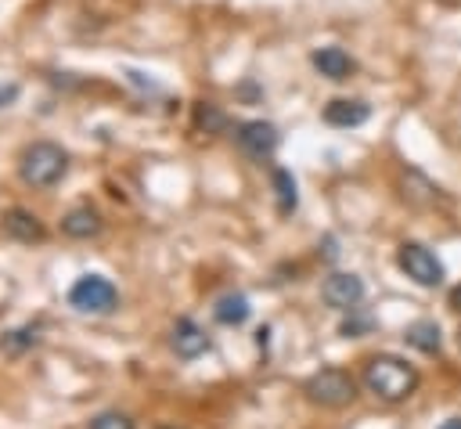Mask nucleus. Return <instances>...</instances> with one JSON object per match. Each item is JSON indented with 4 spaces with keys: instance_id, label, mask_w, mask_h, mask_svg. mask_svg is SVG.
Returning a JSON list of instances; mask_svg holds the SVG:
<instances>
[{
    "instance_id": "nucleus-3",
    "label": "nucleus",
    "mask_w": 461,
    "mask_h": 429,
    "mask_svg": "<svg viewBox=\"0 0 461 429\" xmlns=\"http://www.w3.org/2000/svg\"><path fill=\"white\" fill-rule=\"evenodd\" d=\"M303 393L321 407H346L357 400V379L342 368H321L303 382Z\"/></svg>"
},
{
    "instance_id": "nucleus-17",
    "label": "nucleus",
    "mask_w": 461,
    "mask_h": 429,
    "mask_svg": "<svg viewBox=\"0 0 461 429\" xmlns=\"http://www.w3.org/2000/svg\"><path fill=\"white\" fill-rule=\"evenodd\" d=\"M86 429H133V418L122 415V411H101V415L90 418Z\"/></svg>"
},
{
    "instance_id": "nucleus-4",
    "label": "nucleus",
    "mask_w": 461,
    "mask_h": 429,
    "mask_svg": "<svg viewBox=\"0 0 461 429\" xmlns=\"http://www.w3.org/2000/svg\"><path fill=\"white\" fill-rule=\"evenodd\" d=\"M396 267H400L414 285H421V288H436V285H443V278H447L443 260H439L429 245H421V242H403V245L396 249Z\"/></svg>"
},
{
    "instance_id": "nucleus-9",
    "label": "nucleus",
    "mask_w": 461,
    "mask_h": 429,
    "mask_svg": "<svg viewBox=\"0 0 461 429\" xmlns=\"http://www.w3.org/2000/svg\"><path fill=\"white\" fill-rule=\"evenodd\" d=\"M367 115H371V108L360 97H335V101L324 105V123L328 126H346L349 130V126L367 123Z\"/></svg>"
},
{
    "instance_id": "nucleus-22",
    "label": "nucleus",
    "mask_w": 461,
    "mask_h": 429,
    "mask_svg": "<svg viewBox=\"0 0 461 429\" xmlns=\"http://www.w3.org/2000/svg\"><path fill=\"white\" fill-rule=\"evenodd\" d=\"M457 350H461V332H457Z\"/></svg>"
},
{
    "instance_id": "nucleus-10",
    "label": "nucleus",
    "mask_w": 461,
    "mask_h": 429,
    "mask_svg": "<svg viewBox=\"0 0 461 429\" xmlns=\"http://www.w3.org/2000/svg\"><path fill=\"white\" fill-rule=\"evenodd\" d=\"M313 68L321 72V76H328V79H349V72L357 68V61L342 50V47H321V50H313Z\"/></svg>"
},
{
    "instance_id": "nucleus-14",
    "label": "nucleus",
    "mask_w": 461,
    "mask_h": 429,
    "mask_svg": "<svg viewBox=\"0 0 461 429\" xmlns=\"http://www.w3.org/2000/svg\"><path fill=\"white\" fill-rule=\"evenodd\" d=\"M61 231L68 234V238H94L97 231H101V216L94 213V209H72L65 220H61Z\"/></svg>"
},
{
    "instance_id": "nucleus-15",
    "label": "nucleus",
    "mask_w": 461,
    "mask_h": 429,
    "mask_svg": "<svg viewBox=\"0 0 461 429\" xmlns=\"http://www.w3.org/2000/svg\"><path fill=\"white\" fill-rule=\"evenodd\" d=\"M274 195H277V213L281 216H288V213H295V205H299V195H295V177L288 173V169H274Z\"/></svg>"
},
{
    "instance_id": "nucleus-19",
    "label": "nucleus",
    "mask_w": 461,
    "mask_h": 429,
    "mask_svg": "<svg viewBox=\"0 0 461 429\" xmlns=\"http://www.w3.org/2000/svg\"><path fill=\"white\" fill-rule=\"evenodd\" d=\"M14 97H18V87H14V83L0 87V105H7V101H14Z\"/></svg>"
},
{
    "instance_id": "nucleus-6",
    "label": "nucleus",
    "mask_w": 461,
    "mask_h": 429,
    "mask_svg": "<svg viewBox=\"0 0 461 429\" xmlns=\"http://www.w3.org/2000/svg\"><path fill=\"white\" fill-rule=\"evenodd\" d=\"M364 278L360 274H349V270H335V274H328L324 278V285H321V296H324V303L331 306V310H357L360 306V299H364Z\"/></svg>"
},
{
    "instance_id": "nucleus-11",
    "label": "nucleus",
    "mask_w": 461,
    "mask_h": 429,
    "mask_svg": "<svg viewBox=\"0 0 461 429\" xmlns=\"http://www.w3.org/2000/svg\"><path fill=\"white\" fill-rule=\"evenodd\" d=\"M403 339H407V346H414V350H421V353H439V350H443L439 324H436V321H429V317L411 321V324L403 328Z\"/></svg>"
},
{
    "instance_id": "nucleus-7",
    "label": "nucleus",
    "mask_w": 461,
    "mask_h": 429,
    "mask_svg": "<svg viewBox=\"0 0 461 429\" xmlns=\"http://www.w3.org/2000/svg\"><path fill=\"white\" fill-rule=\"evenodd\" d=\"M238 148L245 151V155H252V159H270L274 155V148H277V126L274 123H267V119H249V123H241L238 126Z\"/></svg>"
},
{
    "instance_id": "nucleus-12",
    "label": "nucleus",
    "mask_w": 461,
    "mask_h": 429,
    "mask_svg": "<svg viewBox=\"0 0 461 429\" xmlns=\"http://www.w3.org/2000/svg\"><path fill=\"white\" fill-rule=\"evenodd\" d=\"M249 314H252V306H249V299H245L241 292H227V296H220L216 306H212V317H216L220 324H227V328L245 324Z\"/></svg>"
},
{
    "instance_id": "nucleus-20",
    "label": "nucleus",
    "mask_w": 461,
    "mask_h": 429,
    "mask_svg": "<svg viewBox=\"0 0 461 429\" xmlns=\"http://www.w3.org/2000/svg\"><path fill=\"white\" fill-rule=\"evenodd\" d=\"M450 310H457V314H461V285H454V288H450Z\"/></svg>"
},
{
    "instance_id": "nucleus-16",
    "label": "nucleus",
    "mask_w": 461,
    "mask_h": 429,
    "mask_svg": "<svg viewBox=\"0 0 461 429\" xmlns=\"http://www.w3.org/2000/svg\"><path fill=\"white\" fill-rule=\"evenodd\" d=\"M25 346H36V328H14L0 339V350H7V353H18Z\"/></svg>"
},
{
    "instance_id": "nucleus-2",
    "label": "nucleus",
    "mask_w": 461,
    "mask_h": 429,
    "mask_svg": "<svg viewBox=\"0 0 461 429\" xmlns=\"http://www.w3.org/2000/svg\"><path fill=\"white\" fill-rule=\"evenodd\" d=\"M65 169H68V155H65L58 144H50V141H36V144L25 148V155H22V180L32 184V187H50V184H58V180L65 177Z\"/></svg>"
},
{
    "instance_id": "nucleus-21",
    "label": "nucleus",
    "mask_w": 461,
    "mask_h": 429,
    "mask_svg": "<svg viewBox=\"0 0 461 429\" xmlns=\"http://www.w3.org/2000/svg\"><path fill=\"white\" fill-rule=\"evenodd\" d=\"M439 429H461V418H447Z\"/></svg>"
},
{
    "instance_id": "nucleus-5",
    "label": "nucleus",
    "mask_w": 461,
    "mask_h": 429,
    "mask_svg": "<svg viewBox=\"0 0 461 429\" xmlns=\"http://www.w3.org/2000/svg\"><path fill=\"white\" fill-rule=\"evenodd\" d=\"M115 303H119V288L104 274H83L68 288V306H76L79 314H108L115 310Z\"/></svg>"
},
{
    "instance_id": "nucleus-13",
    "label": "nucleus",
    "mask_w": 461,
    "mask_h": 429,
    "mask_svg": "<svg viewBox=\"0 0 461 429\" xmlns=\"http://www.w3.org/2000/svg\"><path fill=\"white\" fill-rule=\"evenodd\" d=\"M4 231L11 238H18V242H40L43 238V224L32 213H25V209H11L4 216Z\"/></svg>"
},
{
    "instance_id": "nucleus-18",
    "label": "nucleus",
    "mask_w": 461,
    "mask_h": 429,
    "mask_svg": "<svg viewBox=\"0 0 461 429\" xmlns=\"http://www.w3.org/2000/svg\"><path fill=\"white\" fill-rule=\"evenodd\" d=\"M375 328V317H360V321H346L342 324V335H357V332H367Z\"/></svg>"
},
{
    "instance_id": "nucleus-8",
    "label": "nucleus",
    "mask_w": 461,
    "mask_h": 429,
    "mask_svg": "<svg viewBox=\"0 0 461 429\" xmlns=\"http://www.w3.org/2000/svg\"><path fill=\"white\" fill-rule=\"evenodd\" d=\"M169 346H173V353H176L180 361H194V357H202V353L209 350V335H205V328H198L191 317H180V321L173 324Z\"/></svg>"
},
{
    "instance_id": "nucleus-1",
    "label": "nucleus",
    "mask_w": 461,
    "mask_h": 429,
    "mask_svg": "<svg viewBox=\"0 0 461 429\" xmlns=\"http://www.w3.org/2000/svg\"><path fill=\"white\" fill-rule=\"evenodd\" d=\"M418 382H421V375H418V368H414L407 357L375 353V357H367V364H364V386H367V393H375V397L385 400V404L407 400V397L418 389Z\"/></svg>"
}]
</instances>
